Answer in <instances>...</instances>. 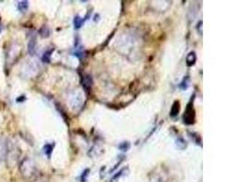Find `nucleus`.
Returning <instances> with one entry per match:
<instances>
[{"label": "nucleus", "mask_w": 243, "mask_h": 182, "mask_svg": "<svg viewBox=\"0 0 243 182\" xmlns=\"http://www.w3.org/2000/svg\"><path fill=\"white\" fill-rule=\"evenodd\" d=\"M188 79H189V77H186V78H184V79H183V81L181 82V83H180V89H183V90H184V89H186L188 88V84H187V83H188Z\"/></svg>", "instance_id": "nucleus-13"}, {"label": "nucleus", "mask_w": 243, "mask_h": 182, "mask_svg": "<svg viewBox=\"0 0 243 182\" xmlns=\"http://www.w3.org/2000/svg\"><path fill=\"white\" fill-rule=\"evenodd\" d=\"M180 102L178 100H176L173 105L171 106V109H170V117L172 118H175L176 116H178L179 112H180Z\"/></svg>", "instance_id": "nucleus-5"}, {"label": "nucleus", "mask_w": 243, "mask_h": 182, "mask_svg": "<svg viewBox=\"0 0 243 182\" xmlns=\"http://www.w3.org/2000/svg\"><path fill=\"white\" fill-rule=\"evenodd\" d=\"M7 153V143L3 142L2 140H0V163L2 162V160L4 159L6 154Z\"/></svg>", "instance_id": "nucleus-7"}, {"label": "nucleus", "mask_w": 243, "mask_h": 182, "mask_svg": "<svg viewBox=\"0 0 243 182\" xmlns=\"http://www.w3.org/2000/svg\"><path fill=\"white\" fill-rule=\"evenodd\" d=\"M183 120L184 123L187 125H192L195 122V110L192 102H190L187 106L186 112L183 116Z\"/></svg>", "instance_id": "nucleus-2"}, {"label": "nucleus", "mask_w": 243, "mask_h": 182, "mask_svg": "<svg viewBox=\"0 0 243 182\" xmlns=\"http://www.w3.org/2000/svg\"><path fill=\"white\" fill-rule=\"evenodd\" d=\"M28 8V1H20L18 2L17 4V9L22 12V13H25Z\"/></svg>", "instance_id": "nucleus-8"}, {"label": "nucleus", "mask_w": 243, "mask_h": 182, "mask_svg": "<svg viewBox=\"0 0 243 182\" xmlns=\"http://www.w3.org/2000/svg\"><path fill=\"white\" fill-rule=\"evenodd\" d=\"M196 60H197V56H196V53L194 51H191L188 54L187 56V59H186V62H187V66L188 67H192L195 63H196Z\"/></svg>", "instance_id": "nucleus-3"}, {"label": "nucleus", "mask_w": 243, "mask_h": 182, "mask_svg": "<svg viewBox=\"0 0 243 182\" xmlns=\"http://www.w3.org/2000/svg\"><path fill=\"white\" fill-rule=\"evenodd\" d=\"M21 174L26 178V179H31L35 176L36 174V168L33 163L28 159H25L23 163L21 164L20 167Z\"/></svg>", "instance_id": "nucleus-1"}, {"label": "nucleus", "mask_w": 243, "mask_h": 182, "mask_svg": "<svg viewBox=\"0 0 243 182\" xmlns=\"http://www.w3.org/2000/svg\"><path fill=\"white\" fill-rule=\"evenodd\" d=\"M197 31L199 32L200 35H202V20H200L198 23H197Z\"/></svg>", "instance_id": "nucleus-16"}, {"label": "nucleus", "mask_w": 243, "mask_h": 182, "mask_svg": "<svg viewBox=\"0 0 243 182\" xmlns=\"http://www.w3.org/2000/svg\"><path fill=\"white\" fill-rule=\"evenodd\" d=\"M28 53L30 54L31 56H33L35 54V51H36V37H32L30 38V40L28 41Z\"/></svg>", "instance_id": "nucleus-6"}, {"label": "nucleus", "mask_w": 243, "mask_h": 182, "mask_svg": "<svg viewBox=\"0 0 243 182\" xmlns=\"http://www.w3.org/2000/svg\"><path fill=\"white\" fill-rule=\"evenodd\" d=\"M39 34L43 37H47L49 36V29L46 28V27H43L40 31H39Z\"/></svg>", "instance_id": "nucleus-12"}, {"label": "nucleus", "mask_w": 243, "mask_h": 182, "mask_svg": "<svg viewBox=\"0 0 243 182\" xmlns=\"http://www.w3.org/2000/svg\"><path fill=\"white\" fill-rule=\"evenodd\" d=\"M82 86L86 90H89L92 86V78L89 76H84L82 79Z\"/></svg>", "instance_id": "nucleus-4"}, {"label": "nucleus", "mask_w": 243, "mask_h": 182, "mask_svg": "<svg viewBox=\"0 0 243 182\" xmlns=\"http://www.w3.org/2000/svg\"><path fill=\"white\" fill-rule=\"evenodd\" d=\"M83 24V19L79 16H76L75 19H74V25H75V28H79Z\"/></svg>", "instance_id": "nucleus-11"}, {"label": "nucleus", "mask_w": 243, "mask_h": 182, "mask_svg": "<svg viewBox=\"0 0 243 182\" xmlns=\"http://www.w3.org/2000/svg\"><path fill=\"white\" fill-rule=\"evenodd\" d=\"M52 52H53V49H51V50H48V51L45 52V54L43 55L42 60L44 61V62H46V63H48V62L50 61V57H51V54H52Z\"/></svg>", "instance_id": "nucleus-10"}, {"label": "nucleus", "mask_w": 243, "mask_h": 182, "mask_svg": "<svg viewBox=\"0 0 243 182\" xmlns=\"http://www.w3.org/2000/svg\"><path fill=\"white\" fill-rule=\"evenodd\" d=\"M129 148V143H127V142H124L123 144H121L120 146H119V149L121 150H128V149Z\"/></svg>", "instance_id": "nucleus-14"}, {"label": "nucleus", "mask_w": 243, "mask_h": 182, "mask_svg": "<svg viewBox=\"0 0 243 182\" xmlns=\"http://www.w3.org/2000/svg\"><path fill=\"white\" fill-rule=\"evenodd\" d=\"M43 150H44V152H45V154H46V156H47L48 158H50L51 153L53 151V146L50 145V144H46V145L44 146V149H43Z\"/></svg>", "instance_id": "nucleus-9"}, {"label": "nucleus", "mask_w": 243, "mask_h": 182, "mask_svg": "<svg viewBox=\"0 0 243 182\" xmlns=\"http://www.w3.org/2000/svg\"><path fill=\"white\" fill-rule=\"evenodd\" d=\"M89 169H86L85 171H83V174H82V177H81L82 182H85L87 177H88V175H89Z\"/></svg>", "instance_id": "nucleus-15"}]
</instances>
